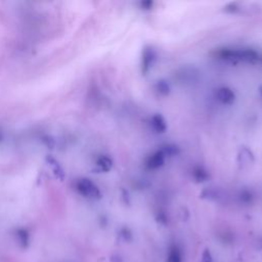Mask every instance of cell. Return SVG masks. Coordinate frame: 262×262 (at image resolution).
<instances>
[{"mask_svg":"<svg viewBox=\"0 0 262 262\" xmlns=\"http://www.w3.org/2000/svg\"><path fill=\"white\" fill-rule=\"evenodd\" d=\"M77 189L81 195L86 197H98L100 194L99 189L88 179H81L80 181H78Z\"/></svg>","mask_w":262,"mask_h":262,"instance_id":"6da1fadb","label":"cell"},{"mask_svg":"<svg viewBox=\"0 0 262 262\" xmlns=\"http://www.w3.org/2000/svg\"><path fill=\"white\" fill-rule=\"evenodd\" d=\"M181 253L180 250L177 248V246H172L169 249L167 262H181Z\"/></svg>","mask_w":262,"mask_h":262,"instance_id":"7a4b0ae2","label":"cell"},{"mask_svg":"<svg viewBox=\"0 0 262 262\" xmlns=\"http://www.w3.org/2000/svg\"><path fill=\"white\" fill-rule=\"evenodd\" d=\"M218 97H219V100L223 102H231L233 99V93L229 90V89H223V90H220L219 93H218Z\"/></svg>","mask_w":262,"mask_h":262,"instance_id":"3957f363","label":"cell"},{"mask_svg":"<svg viewBox=\"0 0 262 262\" xmlns=\"http://www.w3.org/2000/svg\"><path fill=\"white\" fill-rule=\"evenodd\" d=\"M99 166L102 170L108 171L111 168L112 162H111V160L109 158H107V157H102V158H101L100 161H99Z\"/></svg>","mask_w":262,"mask_h":262,"instance_id":"277c9868","label":"cell"},{"mask_svg":"<svg viewBox=\"0 0 262 262\" xmlns=\"http://www.w3.org/2000/svg\"><path fill=\"white\" fill-rule=\"evenodd\" d=\"M153 123L155 125V127L158 129V130H164L166 128V124H165V122L163 121V119L161 117H155L154 118V121H153Z\"/></svg>","mask_w":262,"mask_h":262,"instance_id":"5b68a950","label":"cell"},{"mask_svg":"<svg viewBox=\"0 0 262 262\" xmlns=\"http://www.w3.org/2000/svg\"><path fill=\"white\" fill-rule=\"evenodd\" d=\"M202 262H213V259L211 257V254H210V252H209V250L204 251L203 256H202Z\"/></svg>","mask_w":262,"mask_h":262,"instance_id":"8992f818","label":"cell"}]
</instances>
